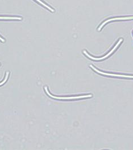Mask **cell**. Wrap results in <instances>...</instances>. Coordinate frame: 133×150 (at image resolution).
<instances>
[{
    "label": "cell",
    "mask_w": 133,
    "mask_h": 150,
    "mask_svg": "<svg viewBox=\"0 0 133 150\" xmlns=\"http://www.w3.org/2000/svg\"><path fill=\"white\" fill-rule=\"evenodd\" d=\"M90 67L92 68L93 70L98 73L100 75H104L108 77H113V78H125V79H133V75H129V74H118L114 73H110V72H105L98 70L96 67H94L92 65H90Z\"/></svg>",
    "instance_id": "cell-1"
},
{
    "label": "cell",
    "mask_w": 133,
    "mask_h": 150,
    "mask_svg": "<svg viewBox=\"0 0 133 150\" xmlns=\"http://www.w3.org/2000/svg\"><path fill=\"white\" fill-rule=\"evenodd\" d=\"M122 41H123V39H122V38L120 39V40H118V41L117 42V43H116V45L114 46V47L111 50V51H110L106 55H104V56L102 57L98 58V57H92V55H89L85 50H84V51H83V53L87 57H88L89 58H90V59H92V60H94V61H101V60H104V59L107 58L108 57H109L111 54L115 52V50L118 47L119 45H120L121 43H122Z\"/></svg>",
    "instance_id": "cell-2"
},
{
    "label": "cell",
    "mask_w": 133,
    "mask_h": 150,
    "mask_svg": "<svg viewBox=\"0 0 133 150\" xmlns=\"http://www.w3.org/2000/svg\"><path fill=\"white\" fill-rule=\"evenodd\" d=\"M133 20V16H125V17H114L108 19L107 20H105V21L103 22L101 25L98 28L97 30L98 31H100L102 28L107 24L108 22H110L111 21H127V20Z\"/></svg>",
    "instance_id": "cell-3"
},
{
    "label": "cell",
    "mask_w": 133,
    "mask_h": 150,
    "mask_svg": "<svg viewBox=\"0 0 133 150\" xmlns=\"http://www.w3.org/2000/svg\"><path fill=\"white\" fill-rule=\"evenodd\" d=\"M46 93L51 98L56 99H61V100H68V99H83V98H88L92 97V94H88V95H84V96H77V97H59L57 96H54L52 94H51L47 90V88L46 87H44Z\"/></svg>",
    "instance_id": "cell-4"
},
{
    "label": "cell",
    "mask_w": 133,
    "mask_h": 150,
    "mask_svg": "<svg viewBox=\"0 0 133 150\" xmlns=\"http://www.w3.org/2000/svg\"><path fill=\"white\" fill-rule=\"evenodd\" d=\"M1 20H21L22 18L17 17H0Z\"/></svg>",
    "instance_id": "cell-5"
},
{
    "label": "cell",
    "mask_w": 133,
    "mask_h": 150,
    "mask_svg": "<svg viewBox=\"0 0 133 150\" xmlns=\"http://www.w3.org/2000/svg\"><path fill=\"white\" fill-rule=\"evenodd\" d=\"M36 1H37L38 2H39L41 4H42V5H43V6H45L46 8H47L48 10H50V11H51L52 12H54V10L53 9H52L51 8H50V6H48V5H47L46 4H44V3H43V2H42L41 1H40V0H36Z\"/></svg>",
    "instance_id": "cell-6"
},
{
    "label": "cell",
    "mask_w": 133,
    "mask_h": 150,
    "mask_svg": "<svg viewBox=\"0 0 133 150\" xmlns=\"http://www.w3.org/2000/svg\"><path fill=\"white\" fill-rule=\"evenodd\" d=\"M8 75H9V73H7V74H6V77L5 78V79H4V80L1 83H0V86L2 85L3 84H4V83L6 82V81H7V79H8Z\"/></svg>",
    "instance_id": "cell-7"
},
{
    "label": "cell",
    "mask_w": 133,
    "mask_h": 150,
    "mask_svg": "<svg viewBox=\"0 0 133 150\" xmlns=\"http://www.w3.org/2000/svg\"><path fill=\"white\" fill-rule=\"evenodd\" d=\"M0 40H1L2 42H5V40H4L3 38H2L1 37H0Z\"/></svg>",
    "instance_id": "cell-8"
}]
</instances>
